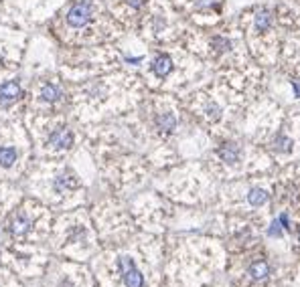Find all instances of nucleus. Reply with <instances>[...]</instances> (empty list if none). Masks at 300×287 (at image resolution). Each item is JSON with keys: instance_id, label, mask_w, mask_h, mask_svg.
Returning <instances> with one entry per match:
<instances>
[{"instance_id": "nucleus-1", "label": "nucleus", "mask_w": 300, "mask_h": 287, "mask_svg": "<svg viewBox=\"0 0 300 287\" xmlns=\"http://www.w3.org/2000/svg\"><path fill=\"white\" fill-rule=\"evenodd\" d=\"M284 267L286 263L260 239L250 247L233 251L231 279L227 287H276Z\"/></svg>"}, {"instance_id": "nucleus-2", "label": "nucleus", "mask_w": 300, "mask_h": 287, "mask_svg": "<svg viewBox=\"0 0 300 287\" xmlns=\"http://www.w3.org/2000/svg\"><path fill=\"white\" fill-rule=\"evenodd\" d=\"M227 265V253L217 241H195L185 245L172 261L176 287H205Z\"/></svg>"}, {"instance_id": "nucleus-3", "label": "nucleus", "mask_w": 300, "mask_h": 287, "mask_svg": "<svg viewBox=\"0 0 300 287\" xmlns=\"http://www.w3.org/2000/svg\"><path fill=\"white\" fill-rule=\"evenodd\" d=\"M110 267L120 287H152L148 269L138 261V255L134 251L116 253Z\"/></svg>"}, {"instance_id": "nucleus-4", "label": "nucleus", "mask_w": 300, "mask_h": 287, "mask_svg": "<svg viewBox=\"0 0 300 287\" xmlns=\"http://www.w3.org/2000/svg\"><path fill=\"white\" fill-rule=\"evenodd\" d=\"M215 158L219 160V164L227 170H252V164L256 160H250V152L242 142L235 140H225L217 146L215 150ZM260 160H268V158H260Z\"/></svg>"}, {"instance_id": "nucleus-5", "label": "nucleus", "mask_w": 300, "mask_h": 287, "mask_svg": "<svg viewBox=\"0 0 300 287\" xmlns=\"http://www.w3.org/2000/svg\"><path fill=\"white\" fill-rule=\"evenodd\" d=\"M278 222H280L282 229H284V235L290 237L288 249H290V253H292V257H294V259H300V210L294 212V214L280 212Z\"/></svg>"}, {"instance_id": "nucleus-6", "label": "nucleus", "mask_w": 300, "mask_h": 287, "mask_svg": "<svg viewBox=\"0 0 300 287\" xmlns=\"http://www.w3.org/2000/svg\"><path fill=\"white\" fill-rule=\"evenodd\" d=\"M89 20H92V4L85 2V0H79V2H75L69 12H67V22L75 28H81L85 26Z\"/></svg>"}, {"instance_id": "nucleus-7", "label": "nucleus", "mask_w": 300, "mask_h": 287, "mask_svg": "<svg viewBox=\"0 0 300 287\" xmlns=\"http://www.w3.org/2000/svg\"><path fill=\"white\" fill-rule=\"evenodd\" d=\"M268 150L272 154H278V156H284V154H290L294 150V140L284 132V130H278L272 138L268 140Z\"/></svg>"}, {"instance_id": "nucleus-8", "label": "nucleus", "mask_w": 300, "mask_h": 287, "mask_svg": "<svg viewBox=\"0 0 300 287\" xmlns=\"http://www.w3.org/2000/svg\"><path fill=\"white\" fill-rule=\"evenodd\" d=\"M154 127H156V132L160 136H170L176 132V127H178V119L172 111H158L154 115Z\"/></svg>"}, {"instance_id": "nucleus-9", "label": "nucleus", "mask_w": 300, "mask_h": 287, "mask_svg": "<svg viewBox=\"0 0 300 287\" xmlns=\"http://www.w3.org/2000/svg\"><path fill=\"white\" fill-rule=\"evenodd\" d=\"M276 287H300V259L286 263L284 273Z\"/></svg>"}, {"instance_id": "nucleus-10", "label": "nucleus", "mask_w": 300, "mask_h": 287, "mask_svg": "<svg viewBox=\"0 0 300 287\" xmlns=\"http://www.w3.org/2000/svg\"><path fill=\"white\" fill-rule=\"evenodd\" d=\"M201 115H203V119H205L207 123H219V121L223 119L225 111H223V105H221L219 101L207 99V101H203V105H201Z\"/></svg>"}, {"instance_id": "nucleus-11", "label": "nucleus", "mask_w": 300, "mask_h": 287, "mask_svg": "<svg viewBox=\"0 0 300 287\" xmlns=\"http://www.w3.org/2000/svg\"><path fill=\"white\" fill-rule=\"evenodd\" d=\"M49 146L57 148V150H69L73 146V134L67 127H57L49 136Z\"/></svg>"}, {"instance_id": "nucleus-12", "label": "nucleus", "mask_w": 300, "mask_h": 287, "mask_svg": "<svg viewBox=\"0 0 300 287\" xmlns=\"http://www.w3.org/2000/svg\"><path fill=\"white\" fill-rule=\"evenodd\" d=\"M22 95V89L18 85V81H8L0 87V107H8L10 103H14Z\"/></svg>"}, {"instance_id": "nucleus-13", "label": "nucleus", "mask_w": 300, "mask_h": 287, "mask_svg": "<svg viewBox=\"0 0 300 287\" xmlns=\"http://www.w3.org/2000/svg\"><path fill=\"white\" fill-rule=\"evenodd\" d=\"M152 73L156 75V77H160V79H164L166 75H170V71H172V59L166 55V53H160V55H156L154 59H152Z\"/></svg>"}, {"instance_id": "nucleus-14", "label": "nucleus", "mask_w": 300, "mask_h": 287, "mask_svg": "<svg viewBox=\"0 0 300 287\" xmlns=\"http://www.w3.org/2000/svg\"><path fill=\"white\" fill-rule=\"evenodd\" d=\"M31 227H33L31 218H28V216H24V214H16V216L10 220L8 231H10V235H14V237H20V235L28 233V229H31Z\"/></svg>"}, {"instance_id": "nucleus-15", "label": "nucleus", "mask_w": 300, "mask_h": 287, "mask_svg": "<svg viewBox=\"0 0 300 287\" xmlns=\"http://www.w3.org/2000/svg\"><path fill=\"white\" fill-rule=\"evenodd\" d=\"M254 24H256L258 33H268L270 26H272V12H270L268 8H260L254 16Z\"/></svg>"}, {"instance_id": "nucleus-16", "label": "nucleus", "mask_w": 300, "mask_h": 287, "mask_svg": "<svg viewBox=\"0 0 300 287\" xmlns=\"http://www.w3.org/2000/svg\"><path fill=\"white\" fill-rule=\"evenodd\" d=\"M75 186H77V180L71 172H63V174H59L55 178V190L57 192H67V190H71Z\"/></svg>"}, {"instance_id": "nucleus-17", "label": "nucleus", "mask_w": 300, "mask_h": 287, "mask_svg": "<svg viewBox=\"0 0 300 287\" xmlns=\"http://www.w3.org/2000/svg\"><path fill=\"white\" fill-rule=\"evenodd\" d=\"M41 99H43V101H49V103H55V101L61 99V91H59L57 85L47 83V85L41 87Z\"/></svg>"}, {"instance_id": "nucleus-18", "label": "nucleus", "mask_w": 300, "mask_h": 287, "mask_svg": "<svg viewBox=\"0 0 300 287\" xmlns=\"http://www.w3.org/2000/svg\"><path fill=\"white\" fill-rule=\"evenodd\" d=\"M16 150L14 148H0V166L2 168H10L16 162Z\"/></svg>"}, {"instance_id": "nucleus-19", "label": "nucleus", "mask_w": 300, "mask_h": 287, "mask_svg": "<svg viewBox=\"0 0 300 287\" xmlns=\"http://www.w3.org/2000/svg\"><path fill=\"white\" fill-rule=\"evenodd\" d=\"M213 47H215V51L225 53V51L231 49V41H227L225 37H215V39H213Z\"/></svg>"}, {"instance_id": "nucleus-20", "label": "nucleus", "mask_w": 300, "mask_h": 287, "mask_svg": "<svg viewBox=\"0 0 300 287\" xmlns=\"http://www.w3.org/2000/svg\"><path fill=\"white\" fill-rule=\"evenodd\" d=\"M126 2L132 6V8H140L144 4V0H126Z\"/></svg>"}, {"instance_id": "nucleus-21", "label": "nucleus", "mask_w": 300, "mask_h": 287, "mask_svg": "<svg viewBox=\"0 0 300 287\" xmlns=\"http://www.w3.org/2000/svg\"><path fill=\"white\" fill-rule=\"evenodd\" d=\"M217 0H197V4L199 6H211V4H215Z\"/></svg>"}, {"instance_id": "nucleus-22", "label": "nucleus", "mask_w": 300, "mask_h": 287, "mask_svg": "<svg viewBox=\"0 0 300 287\" xmlns=\"http://www.w3.org/2000/svg\"><path fill=\"white\" fill-rule=\"evenodd\" d=\"M292 89L296 93V97H300V83H292Z\"/></svg>"}]
</instances>
